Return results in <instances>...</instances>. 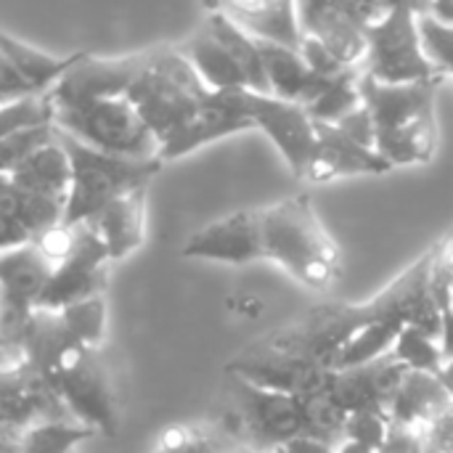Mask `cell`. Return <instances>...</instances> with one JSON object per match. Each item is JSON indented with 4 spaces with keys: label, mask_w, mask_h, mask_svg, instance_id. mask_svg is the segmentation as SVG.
Masks as SVG:
<instances>
[{
    "label": "cell",
    "mask_w": 453,
    "mask_h": 453,
    "mask_svg": "<svg viewBox=\"0 0 453 453\" xmlns=\"http://www.w3.org/2000/svg\"><path fill=\"white\" fill-rule=\"evenodd\" d=\"M109 265H111V260H109L104 242L93 234L90 226L82 223L74 252L56 265L37 308L61 311L80 300L104 295L106 279H109Z\"/></svg>",
    "instance_id": "obj_13"
},
{
    "label": "cell",
    "mask_w": 453,
    "mask_h": 453,
    "mask_svg": "<svg viewBox=\"0 0 453 453\" xmlns=\"http://www.w3.org/2000/svg\"><path fill=\"white\" fill-rule=\"evenodd\" d=\"M143 58H146V53L122 56V58L85 56L77 66H72L45 93V98L50 106H61V104H80V101L127 96L138 69L143 66Z\"/></svg>",
    "instance_id": "obj_16"
},
{
    "label": "cell",
    "mask_w": 453,
    "mask_h": 453,
    "mask_svg": "<svg viewBox=\"0 0 453 453\" xmlns=\"http://www.w3.org/2000/svg\"><path fill=\"white\" fill-rule=\"evenodd\" d=\"M443 82L390 85L361 74V101L374 122V149L393 167L433 162L438 149L435 98Z\"/></svg>",
    "instance_id": "obj_1"
},
{
    "label": "cell",
    "mask_w": 453,
    "mask_h": 453,
    "mask_svg": "<svg viewBox=\"0 0 453 453\" xmlns=\"http://www.w3.org/2000/svg\"><path fill=\"white\" fill-rule=\"evenodd\" d=\"M45 377L74 422L93 427L98 435L117 438L122 406L114 380L101 358V348H69Z\"/></svg>",
    "instance_id": "obj_6"
},
{
    "label": "cell",
    "mask_w": 453,
    "mask_h": 453,
    "mask_svg": "<svg viewBox=\"0 0 453 453\" xmlns=\"http://www.w3.org/2000/svg\"><path fill=\"white\" fill-rule=\"evenodd\" d=\"M257 42H260L271 96L300 104V96L311 80V66L305 64L303 53L279 42H268V40H257Z\"/></svg>",
    "instance_id": "obj_26"
},
{
    "label": "cell",
    "mask_w": 453,
    "mask_h": 453,
    "mask_svg": "<svg viewBox=\"0 0 453 453\" xmlns=\"http://www.w3.org/2000/svg\"><path fill=\"white\" fill-rule=\"evenodd\" d=\"M11 364H19V361L11 356V350H8V345L3 340V329H0V366H11Z\"/></svg>",
    "instance_id": "obj_48"
},
{
    "label": "cell",
    "mask_w": 453,
    "mask_h": 453,
    "mask_svg": "<svg viewBox=\"0 0 453 453\" xmlns=\"http://www.w3.org/2000/svg\"><path fill=\"white\" fill-rule=\"evenodd\" d=\"M146 191L149 188H135L114 199L85 223L104 242L111 263L125 260L146 242Z\"/></svg>",
    "instance_id": "obj_20"
},
{
    "label": "cell",
    "mask_w": 453,
    "mask_h": 453,
    "mask_svg": "<svg viewBox=\"0 0 453 453\" xmlns=\"http://www.w3.org/2000/svg\"><path fill=\"white\" fill-rule=\"evenodd\" d=\"M56 130L58 143L69 154V194L64 204V220L66 226H82L93 215H98L106 204L114 199L135 191V188H149L151 178L162 170V159H130V157H117L98 151L69 133Z\"/></svg>",
    "instance_id": "obj_4"
},
{
    "label": "cell",
    "mask_w": 453,
    "mask_h": 453,
    "mask_svg": "<svg viewBox=\"0 0 453 453\" xmlns=\"http://www.w3.org/2000/svg\"><path fill=\"white\" fill-rule=\"evenodd\" d=\"M98 435L93 427L80 425L74 419H58V422H42L32 427L21 441V453H72L80 443Z\"/></svg>",
    "instance_id": "obj_29"
},
{
    "label": "cell",
    "mask_w": 453,
    "mask_h": 453,
    "mask_svg": "<svg viewBox=\"0 0 453 453\" xmlns=\"http://www.w3.org/2000/svg\"><path fill=\"white\" fill-rule=\"evenodd\" d=\"M255 122L244 106V96L242 90H220V93H210L207 101L199 106V111L186 122V127L173 135L162 149H159V159L170 162V159H180L212 141L228 138L234 133H244L252 130Z\"/></svg>",
    "instance_id": "obj_15"
},
{
    "label": "cell",
    "mask_w": 453,
    "mask_h": 453,
    "mask_svg": "<svg viewBox=\"0 0 453 453\" xmlns=\"http://www.w3.org/2000/svg\"><path fill=\"white\" fill-rule=\"evenodd\" d=\"M401 329H403V326L395 324V321H380V319L366 321V324L342 345V350L337 353V358H334V364H332V372H337V369H350V366H364V364H369V361H374V358L390 353L393 345H395V337L401 334Z\"/></svg>",
    "instance_id": "obj_27"
},
{
    "label": "cell",
    "mask_w": 453,
    "mask_h": 453,
    "mask_svg": "<svg viewBox=\"0 0 453 453\" xmlns=\"http://www.w3.org/2000/svg\"><path fill=\"white\" fill-rule=\"evenodd\" d=\"M390 170L395 167L385 157H380L377 149L358 143L337 125L316 122V149L305 170L308 183H329L356 175H385Z\"/></svg>",
    "instance_id": "obj_17"
},
{
    "label": "cell",
    "mask_w": 453,
    "mask_h": 453,
    "mask_svg": "<svg viewBox=\"0 0 453 453\" xmlns=\"http://www.w3.org/2000/svg\"><path fill=\"white\" fill-rule=\"evenodd\" d=\"M390 427H393V422L385 411H353V414H348L342 438L361 443L372 451H380L390 435Z\"/></svg>",
    "instance_id": "obj_35"
},
{
    "label": "cell",
    "mask_w": 453,
    "mask_h": 453,
    "mask_svg": "<svg viewBox=\"0 0 453 453\" xmlns=\"http://www.w3.org/2000/svg\"><path fill=\"white\" fill-rule=\"evenodd\" d=\"M50 114L53 127L98 151L130 159H154L159 154L154 133L127 96L61 104L50 106Z\"/></svg>",
    "instance_id": "obj_5"
},
{
    "label": "cell",
    "mask_w": 453,
    "mask_h": 453,
    "mask_svg": "<svg viewBox=\"0 0 453 453\" xmlns=\"http://www.w3.org/2000/svg\"><path fill=\"white\" fill-rule=\"evenodd\" d=\"M303 37L319 40L340 61L358 66L366 56V27L345 16L329 0H297Z\"/></svg>",
    "instance_id": "obj_19"
},
{
    "label": "cell",
    "mask_w": 453,
    "mask_h": 453,
    "mask_svg": "<svg viewBox=\"0 0 453 453\" xmlns=\"http://www.w3.org/2000/svg\"><path fill=\"white\" fill-rule=\"evenodd\" d=\"M72 453H74V451H72Z\"/></svg>",
    "instance_id": "obj_52"
},
{
    "label": "cell",
    "mask_w": 453,
    "mask_h": 453,
    "mask_svg": "<svg viewBox=\"0 0 453 453\" xmlns=\"http://www.w3.org/2000/svg\"><path fill=\"white\" fill-rule=\"evenodd\" d=\"M69 178H72L69 154L58 143L56 130H53L50 141H45L29 157H24L11 173V183L16 188L42 194V196L58 199L64 204H66V194H69Z\"/></svg>",
    "instance_id": "obj_23"
},
{
    "label": "cell",
    "mask_w": 453,
    "mask_h": 453,
    "mask_svg": "<svg viewBox=\"0 0 453 453\" xmlns=\"http://www.w3.org/2000/svg\"><path fill=\"white\" fill-rule=\"evenodd\" d=\"M422 449H425V443H422V433L419 430L393 425L385 446L377 453H422Z\"/></svg>",
    "instance_id": "obj_41"
},
{
    "label": "cell",
    "mask_w": 453,
    "mask_h": 453,
    "mask_svg": "<svg viewBox=\"0 0 453 453\" xmlns=\"http://www.w3.org/2000/svg\"><path fill=\"white\" fill-rule=\"evenodd\" d=\"M228 441L218 427L199 425H173L165 427L149 453H220Z\"/></svg>",
    "instance_id": "obj_30"
},
{
    "label": "cell",
    "mask_w": 453,
    "mask_h": 453,
    "mask_svg": "<svg viewBox=\"0 0 453 453\" xmlns=\"http://www.w3.org/2000/svg\"><path fill=\"white\" fill-rule=\"evenodd\" d=\"M361 64L358 66H348L340 74H316L311 72V80L300 96V104L308 109V114L313 117V122H329L337 125L342 117H348L350 111H356L364 101H361Z\"/></svg>",
    "instance_id": "obj_21"
},
{
    "label": "cell",
    "mask_w": 453,
    "mask_h": 453,
    "mask_svg": "<svg viewBox=\"0 0 453 453\" xmlns=\"http://www.w3.org/2000/svg\"><path fill=\"white\" fill-rule=\"evenodd\" d=\"M66 329L72 332V337L80 345H90V348H101L104 345V332H106V303L104 295L90 297V300H80L74 305H66L58 311Z\"/></svg>",
    "instance_id": "obj_31"
},
{
    "label": "cell",
    "mask_w": 453,
    "mask_h": 453,
    "mask_svg": "<svg viewBox=\"0 0 453 453\" xmlns=\"http://www.w3.org/2000/svg\"><path fill=\"white\" fill-rule=\"evenodd\" d=\"M53 271L56 265L35 242L0 252V329L8 350L27 316L37 308Z\"/></svg>",
    "instance_id": "obj_11"
},
{
    "label": "cell",
    "mask_w": 453,
    "mask_h": 453,
    "mask_svg": "<svg viewBox=\"0 0 453 453\" xmlns=\"http://www.w3.org/2000/svg\"><path fill=\"white\" fill-rule=\"evenodd\" d=\"M435 374H438L443 390L449 393V398H451L453 403V356H446V358H443V364H441V369H438Z\"/></svg>",
    "instance_id": "obj_45"
},
{
    "label": "cell",
    "mask_w": 453,
    "mask_h": 453,
    "mask_svg": "<svg viewBox=\"0 0 453 453\" xmlns=\"http://www.w3.org/2000/svg\"><path fill=\"white\" fill-rule=\"evenodd\" d=\"M180 255L226 265H250L263 260L260 210H236L220 220H212L188 236Z\"/></svg>",
    "instance_id": "obj_14"
},
{
    "label": "cell",
    "mask_w": 453,
    "mask_h": 453,
    "mask_svg": "<svg viewBox=\"0 0 453 453\" xmlns=\"http://www.w3.org/2000/svg\"><path fill=\"white\" fill-rule=\"evenodd\" d=\"M0 453H21V446L16 441H3L0 438Z\"/></svg>",
    "instance_id": "obj_50"
},
{
    "label": "cell",
    "mask_w": 453,
    "mask_h": 453,
    "mask_svg": "<svg viewBox=\"0 0 453 453\" xmlns=\"http://www.w3.org/2000/svg\"><path fill=\"white\" fill-rule=\"evenodd\" d=\"M220 453H263V451H257V449H252V446H247V443H228V446H226Z\"/></svg>",
    "instance_id": "obj_49"
},
{
    "label": "cell",
    "mask_w": 453,
    "mask_h": 453,
    "mask_svg": "<svg viewBox=\"0 0 453 453\" xmlns=\"http://www.w3.org/2000/svg\"><path fill=\"white\" fill-rule=\"evenodd\" d=\"M332 5H337L345 16H350L353 21H358L361 27H372L380 19L388 16V3L385 0H329Z\"/></svg>",
    "instance_id": "obj_39"
},
{
    "label": "cell",
    "mask_w": 453,
    "mask_h": 453,
    "mask_svg": "<svg viewBox=\"0 0 453 453\" xmlns=\"http://www.w3.org/2000/svg\"><path fill=\"white\" fill-rule=\"evenodd\" d=\"M300 53H303L305 64L311 66V72H316V74L332 77V74H340V72H345V69L350 66V64L340 61L332 50H326V48H324L319 40H313V37H303Z\"/></svg>",
    "instance_id": "obj_37"
},
{
    "label": "cell",
    "mask_w": 453,
    "mask_h": 453,
    "mask_svg": "<svg viewBox=\"0 0 453 453\" xmlns=\"http://www.w3.org/2000/svg\"><path fill=\"white\" fill-rule=\"evenodd\" d=\"M364 369H366V377H369V382H372V390H374L377 401H380L382 409L388 411L390 401L395 398V393L401 390V385H403V380H406V374H409L411 369H406L393 353H385V356H380V358L364 364Z\"/></svg>",
    "instance_id": "obj_34"
},
{
    "label": "cell",
    "mask_w": 453,
    "mask_h": 453,
    "mask_svg": "<svg viewBox=\"0 0 453 453\" xmlns=\"http://www.w3.org/2000/svg\"><path fill=\"white\" fill-rule=\"evenodd\" d=\"M329 390L334 393V398L342 403V409L348 414H353V411H385L382 403L377 401L374 390H372V382H369L364 366H350V369L332 372Z\"/></svg>",
    "instance_id": "obj_32"
},
{
    "label": "cell",
    "mask_w": 453,
    "mask_h": 453,
    "mask_svg": "<svg viewBox=\"0 0 453 453\" xmlns=\"http://www.w3.org/2000/svg\"><path fill=\"white\" fill-rule=\"evenodd\" d=\"M419 32L427 56L443 69L446 77H453V24H443L427 13L419 16Z\"/></svg>",
    "instance_id": "obj_36"
},
{
    "label": "cell",
    "mask_w": 453,
    "mask_h": 453,
    "mask_svg": "<svg viewBox=\"0 0 453 453\" xmlns=\"http://www.w3.org/2000/svg\"><path fill=\"white\" fill-rule=\"evenodd\" d=\"M242 96L255 127L273 141L295 178L305 180V170L316 149V122L308 109L297 101H284L271 93L242 90Z\"/></svg>",
    "instance_id": "obj_12"
},
{
    "label": "cell",
    "mask_w": 453,
    "mask_h": 453,
    "mask_svg": "<svg viewBox=\"0 0 453 453\" xmlns=\"http://www.w3.org/2000/svg\"><path fill=\"white\" fill-rule=\"evenodd\" d=\"M451 406L449 393L443 390L438 374L433 372H409L401 390L388 406V417L393 425L425 430L433 419H438Z\"/></svg>",
    "instance_id": "obj_22"
},
{
    "label": "cell",
    "mask_w": 453,
    "mask_h": 453,
    "mask_svg": "<svg viewBox=\"0 0 453 453\" xmlns=\"http://www.w3.org/2000/svg\"><path fill=\"white\" fill-rule=\"evenodd\" d=\"M337 127L345 130V133H348L350 138H356L358 143L374 149V122H372V117H369V111H366L364 104H361L356 111H350L348 117H342V119L337 122Z\"/></svg>",
    "instance_id": "obj_40"
},
{
    "label": "cell",
    "mask_w": 453,
    "mask_h": 453,
    "mask_svg": "<svg viewBox=\"0 0 453 453\" xmlns=\"http://www.w3.org/2000/svg\"><path fill=\"white\" fill-rule=\"evenodd\" d=\"M204 8L228 16L255 40L279 42L295 50L303 45L297 0H210Z\"/></svg>",
    "instance_id": "obj_18"
},
{
    "label": "cell",
    "mask_w": 453,
    "mask_h": 453,
    "mask_svg": "<svg viewBox=\"0 0 453 453\" xmlns=\"http://www.w3.org/2000/svg\"><path fill=\"white\" fill-rule=\"evenodd\" d=\"M406 369L411 372H438L441 364H443V345L425 337L422 332L411 329V326H403L401 334L395 337V345L390 350Z\"/></svg>",
    "instance_id": "obj_33"
},
{
    "label": "cell",
    "mask_w": 453,
    "mask_h": 453,
    "mask_svg": "<svg viewBox=\"0 0 453 453\" xmlns=\"http://www.w3.org/2000/svg\"><path fill=\"white\" fill-rule=\"evenodd\" d=\"M29 242H32V236H29L27 228H21L11 218L0 215V252L13 250V247H21V244H29Z\"/></svg>",
    "instance_id": "obj_42"
},
{
    "label": "cell",
    "mask_w": 453,
    "mask_h": 453,
    "mask_svg": "<svg viewBox=\"0 0 453 453\" xmlns=\"http://www.w3.org/2000/svg\"><path fill=\"white\" fill-rule=\"evenodd\" d=\"M212 90L199 80L180 48L146 50L127 98L154 133L159 149L178 135L186 122L199 111Z\"/></svg>",
    "instance_id": "obj_3"
},
{
    "label": "cell",
    "mask_w": 453,
    "mask_h": 453,
    "mask_svg": "<svg viewBox=\"0 0 453 453\" xmlns=\"http://www.w3.org/2000/svg\"><path fill=\"white\" fill-rule=\"evenodd\" d=\"M430 16L443 24H453V0H430Z\"/></svg>",
    "instance_id": "obj_44"
},
{
    "label": "cell",
    "mask_w": 453,
    "mask_h": 453,
    "mask_svg": "<svg viewBox=\"0 0 453 453\" xmlns=\"http://www.w3.org/2000/svg\"><path fill=\"white\" fill-rule=\"evenodd\" d=\"M388 8H409L417 16H427L430 13V0H385Z\"/></svg>",
    "instance_id": "obj_46"
},
{
    "label": "cell",
    "mask_w": 453,
    "mask_h": 453,
    "mask_svg": "<svg viewBox=\"0 0 453 453\" xmlns=\"http://www.w3.org/2000/svg\"><path fill=\"white\" fill-rule=\"evenodd\" d=\"M366 56L361 69L380 82H425L446 80L443 69L427 56L419 16L409 8H390L385 19L366 27Z\"/></svg>",
    "instance_id": "obj_9"
},
{
    "label": "cell",
    "mask_w": 453,
    "mask_h": 453,
    "mask_svg": "<svg viewBox=\"0 0 453 453\" xmlns=\"http://www.w3.org/2000/svg\"><path fill=\"white\" fill-rule=\"evenodd\" d=\"M284 453H334V446L321 441V438H313V435H300L295 441H289L284 449Z\"/></svg>",
    "instance_id": "obj_43"
},
{
    "label": "cell",
    "mask_w": 453,
    "mask_h": 453,
    "mask_svg": "<svg viewBox=\"0 0 453 453\" xmlns=\"http://www.w3.org/2000/svg\"><path fill=\"white\" fill-rule=\"evenodd\" d=\"M231 393V411L215 425L228 441L247 443L257 451H281L289 441L305 433L300 395L255 388L239 377L226 374Z\"/></svg>",
    "instance_id": "obj_7"
},
{
    "label": "cell",
    "mask_w": 453,
    "mask_h": 453,
    "mask_svg": "<svg viewBox=\"0 0 453 453\" xmlns=\"http://www.w3.org/2000/svg\"><path fill=\"white\" fill-rule=\"evenodd\" d=\"M226 374L239 377L263 390L289 393L300 398L329 388L332 380V369H324L321 364L311 361L297 348L292 329H281L252 342L247 350H242L226 364Z\"/></svg>",
    "instance_id": "obj_8"
},
{
    "label": "cell",
    "mask_w": 453,
    "mask_h": 453,
    "mask_svg": "<svg viewBox=\"0 0 453 453\" xmlns=\"http://www.w3.org/2000/svg\"><path fill=\"white\" fill-rule=\"evenodd\" d=\"M263 260L297 284L324 292L342 273V250L321 223L308 194H295L260 210Z\"/></svg>",
    "instance_id": "obj_2"
},
{
    "label": "cell",
    "mask_w": 453,
    "mask_h": 453,
    "mask_svg": "<svg viewBox=\"0 0 453 453\" xmlns=\"http://www.w3.org/2000/svg\"><path fill=\"white\" fill-rule=\"evenodd\" d=\"M183 56L188 58V64L194 66V72L199 74V80L212 90H250L247 74L239 66V61L231 56V50L207 29H196L183 45H180Z\"/></svg>",
    "instance_id": "obj_25"
},
{
    "label": "cell",
    "mask_w": 453,
    "mask_h": 453,
    "mask_svg": "<svg viewBox=\"0 0 453 453\" xmlns=\"http://www.w3.org/2000/svg\"><path fill=\"white\" fill-rule=\"evenodd\" d=\"M334 453H377L372 451V449H366V446H361V443H353V441H340L337 446H334Z\"/></svg>",
    "instance_id": "obj_47"
},
{
    "label": "cell",
    "mask_w": 453,
    "mask_h": 453,
    "mask_svg": "<svg viewBox=\"0 0 453 453\" xmlns=\"http://www.w3.org/2000/svg\"><path fill=\"white\" fill-rule=\"evenodd\" d=\"M72 419L48 377L27 364L0 366V438L21 441L42 422Z\"/></svg>",
    "instance_id": "obj_10"
},
{
    "label": "cell",
    "mask_w": 453,
    "mask_h": 453,
    "mask_svg": "<svg viewBox=\"0 0 453 453\" xmlns=\"http://www.w3.org/2000/svg\"><path fill=\"white\" fill-rule=\"evenodd\" d=\"M0 56L8 61V66L24 80V85L42 96L48 93L72 66H77L88 53H72V56H53L48 50H40L5 29H0Z\"/></svg>",
    "instance_id": "obj_24"
},
{
    "label": "cell",
    "mask_w": 453,
    "mask_h": 453,
    "mask_svg": "<svg viewBox=\"0 0 453 453\" xmlns=\"http://www.w3.org/2000/svg\"><path fill=\"white\" fill-rule=\"evenodd\" d=\"M422 453H453V403L422 430Z\"/></svg>",
    "instance_id": "obj_38"
},
{
    "label": "cell",
    "mask_w": 453,
    "mask_h": 453,
    "mask_svg": "<svg viewBox=\"0 0 453 453\" xmlns=\"http://www.w3.org/2000/svg\"><path fill=\"white\" fill-rule=\"evenodd\" d=\"M207 3H210V0H204V5H207Z\"/></svg>",
    "instance_id": "obj_51"
},
{
    "label": "cell",
    "mask_w": 453,
    "mask_h": 453,
    "mask_svg": "<svg viewBox=\"0 0 453 453\" xmlns=\"http://www.w3.org/2000/svg\"><path fill=\"white\" fill-rule=\"evenodd\" d=\"M300 401H303V425H305L303 435H313V438H321V441L337 446L345 433L348 411L334 398V393L329 388H324Z\"/></svg>",
    "instance_id": "obj_28"
}]
</instances>
